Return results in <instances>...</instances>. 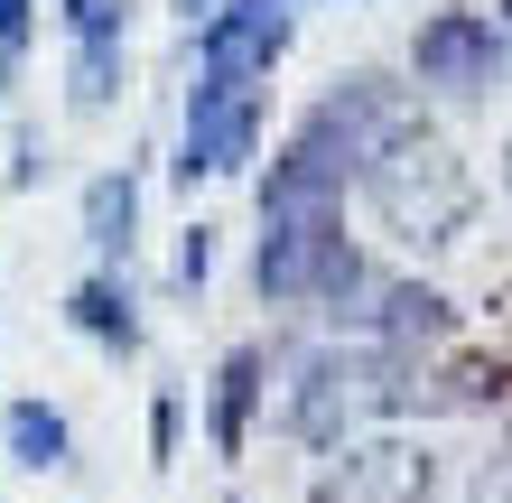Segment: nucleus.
I'll list each match as a JSON object with an SVG mask.
<instances>
[{"mask_svg": "<svg viewBox=\"0 0 512 503\" xmlns=\"http://www.w3.org/2000/svg\"><path fill=\"white\" fill-rule=\"evenodd\" d=\"M354 196L373 205V224H382L401 252H447V243H466L475 205H485L466 150L429 122V112H401V122L373 140V159H364V177H354Z\"/></svg>", "mask_w": 512, "mask_h": 503, "instance_id": "f257e3e1", "label": "nucleus"}, {"mask_svg": "<svg viewBox=\"0 0 512 503\" xmlns=\"http://www.w3.org/2000/svg\"><path fill=\"white\" fill-rule=\"evenodd\" d=\"M401 112H410V94L391 75H373V66L336 75L308 112H298V131L280 140V159L261 168V215H280V205H345L354 177H364V159H373V140L401 122Z\"/></svg>", "mask_w": 512, "mask_h": 503, "instance_id": "f03ea898", "label": "nucleus"}, {"mask_svg": "<svg viewBox=\"0 0 512 503\" xmlns=\"http://www.w3.org/2000/svg\"><path fill=\"white\" fill-rule=\"evenodd\" d=\"M419 401H438L429 382H419V364L364 345V336H326V345L280 364V429L298 448H317V457L345 448V438H364L391 410H419Z\"/></svg>", "mask_w": 512, "mask_h": 503, "instance_id": "7ed1b4c3", "label": "nucleus"}, {"mask_svg": "<svg viewBox=\"0 0 512 503\" xmlns=\"http://www.w3.org/2000/svg\"><path fill=\"white\" fill-rule=\"evenodd\" d=\"M373 261L364 243L345 233V205H280V215H261V243H252V289L261 308H317L354 327V308L373 299Z\"/></svg>", "mask_w": 512, "mask_h": 503, "instance_id": "20e7f679", "label": "nucleus"}, {"mask_svg": "<svg viewBox=\"0 0 512 503\" xmlns=\"http://www.w3.org/2000/svg\"><path fill=\"white\" fill-rule=\"evenodd\" d=\"M270 140V84H224L196 75L187 84V122H177V187H205V177H243Z\"/></svg>", "mask_w": 512, "mask_h": 503, "instance_id": "39448f33", "label": "nucleus"}, {"mask_svg": "<svg viewBox=\"0 0 512 503\" xmlns=\"http://www.w3.org/2000/svg\"><path fill=\"white\" fill-rule=\"evenodd\" d=\"M308 503H438V448L401 429H364L317 457Z\"/></svg>", "mask_w": 512, "mask_h": 503, "instance_id": "423d86ee", "label": "nucleus"}, {"mask_svg": "<svg viewBox=\"0 0 512 503\" xmlns=\"http://www.w3.org/2000/svg\"><path fill=\"white\" fill-rule=\"evenodd\" d=\"M503 66H512V38L485 10H438V19H419V38H410V75H419V94H438V103H494Z\"/></svg>", "mask_w": 512, "mask_h": 503, "instance_id": "0eeeda50", "label": "nucleus"}, {"mask_svg": "<svg viewBox=\"0 0 512 503\" xmlns=\"http://www.w3.org/2000/svg\"><path fill=\"white\" fill-rule=\"evenodd\" d=\"M298 38L289 10H270V0H224V10L196 19V75H224V84H270L280 75V56Z\"/></svg>", "mask_w": 512, "mask_h": 503, "instance_id": "6e6552de", "label": "nucleus"}, {"mask_svg": "<svg viewBox=\"0 0 512 503\" xmlns=\"http://www.w3.org/2000/svg\"><path fill=\"white\" fill-rule=\"evenodd\" d=\"M354 336L364 345H382V354H429V345H447L457 336V299H447L438 280H401V271H382L373 280V299L354 308Z\"/></svg>", "mask_w": 512, "mask_h": 503, "instance_id": "1a4fd4ad", "label": "nucleus"}, {"mask_svg": "<svg viewBox=\"0 0 512 503\" xmlns=\"http://www.w3.org/2000/svg\"><path fill=\"white\" fill-rule=\"evenodd\" d=\"M66 327L84 336V345H103L112 364H131V354L149 345V317H140V289H131V271H84L75 289H66Z\"/></svg>", "mask_w": 512, "mask_h": 503, "instance_id": "9d476101", "label": "nucleus"}, {"mask_svg": "<svg viewBox=\"0 0 512 503\" xmlns=\"http://www.w3.org/2000/svg\"><path fill=\"white\" fill-rule=\"evenodd\" d=\"M261 401H270V345H233L224 364H215V382H205V448H215V457H243Z\"/></svg>", "mask_w": 512, "mask_h": 503, "instance_id": "9b49d317", "label": "nucleus"}, {"mask_svg": "<svg viewBox=\"0 0 512 503\" xmlns=\"http://www.w3.org/2000/svg\"><path fill=\"white\" fill-rule=\"evenodd\" d=\"M84 243H94L103 271H131V243H140V168H94L84 177Z\"/></svg>", "mask_w": 512, "mask_h": 503, "instance_id": "f8f14e48", "label": "nucleus"}, {"mask_svg": "<svg viewBox=\"0 0 512 503\" xmlns=\"http://www.w3.org/2000/svg\"><path fill=\"white\" fill-rule=\"evenodd\" d=\"M122 75H131V38H66V112L75 122H103L122 103Z\"/></svg>", "mask_w": 512, "mask_h": 503, "instance_id": "ddd939ff", "label": "nucleus"}, {"mask_svg": "<svg viewBox=\"0 0 512 503\" xmlns=\"http://www.w3.org/2000/svg\"><path fill=\"white\" fill-rule=\"evenodd\" d=\"M0 448H10V466H66V448H75V429H66V410L56 401H10L0 410Z\"/></svg>", "mask_w": 512, "mask_h": 503, "instance_id": "4468645a", "label": "nucleus"}, {"mask_svg": "<svg viewBox=\"0 0 512 503\" xmlns=\"http://www.w3.org/2000/svg\"><path fill=\"white\" fill-rule=\"evenodd\" d=\"M38 10H47V0H0V94H19V75H28V47H38Z\"/></svg>", "mask_w": 512, "mask_h": 503, "instance_id": "2eb2a0df", "label": "nucleus"}, {"mask_svg": "<svg viewBox=\"0 0 512 503\" xmlns=\"http://www.w3.org/2000/svg\"><path fill=\"white\" fill-rule=\"evenodd\" d=\"M177 438H187V392L159 382V401H149V466H177Z\"/></svg>", "mask_w": 512, "mask_h": 503, "instance_id": "dca6fc26", "label": "nucleus"}, {"mask_svg": "<svg viewBox=\"0 0 512 503\" xmlns=\"http://www.w3.org/2000/svg\"><path fill=\"white\" fill-rule=\"evenodd\" d=\"M205 280H215V224H187V243H177V289L196 299Z\"/></svg>", "mask_w": 512, "mask_h": 503, "instance_id": "f3484780", "label": "nucleus"}, {"mask_svg": "<svg viewBox=\"0 0 512 503\" xmlns=\"http://www.w3.org/2000/svg\"><path fill=\"white\" fill-rule=\"evenodd\" d=\"M457 503H512V438H503V448H485V466L466 476Z\"/></svg>", "mask_w": 512, "mask_h": 503, "instance_id": "a211bd4d", "label": "nucleus"}, {"mask_svg": "<svg viewBox=\"0 0 512 503\" xmlns=\"http://www.w3.org/2000/svg\"><path fill=\"white\" fill-rule=\"evenodd\" d=\"M38 177H47V140L19 122V131H10V187H38Z\"/></svg>", "mask_w": 512, "mask_h": 503, "instance_id": "6ab92c4d", "label": "nucleus"}, {"mask_svg": "<svg viewBox=\"0 0 512 503\" xmlns=\"http://www.w3.org/2000/svg\"><path fill=\"white\" fill-rule=\"evenodd\" d=\"M177 10H187V28H196V19H205V10H224V0H177Z\"/></svg>", "mask_w": 512, "mask_h": 503, "instance_id": "aec40b11", "label": "nucleus"}, {"mask_svg": "<svg viewBox=\"0 0 512 503\" xmlns=\"http://www.w3.org/2000/svg\"><path fill=\"white\" fill-rule=\"evenodd\" d=\"M494 28H503V38H512V0H494Z\"/></svg>", "mask_w": 512, "mask_h": 503, "instance_id": "412c9836", "label": "nucleus"}, {"mask_svg": "<svg viewBox=\"0 0 512 503\" xmlns=\"http://www.w3.org/2000/svg\"><path fill=\"white\" fill-rule=\"evenodd\" d=\"M503 205H512V140H503Z\"/></svg>", "mask_w": 512, "mask_h": 503, "instance_id": "4be33fe9", "label": "nucleus"}, {"mask_svg": "<svg viewBox=\"0 0 512 503\" xmlns=\"http://www.w3.org/2000/svg\"><path fill=\"white\" fill-rule=\"evenodd\" d=\"M270 10H289V19H298V10H308V0H270Z\"/></svg>", "mask_w": 512, "mask_h": 503, "instance_id": "5701e85b", "label": "nucleus"}, {"mask_svg": "<svg viewBox=\"0 0 512 503\" xmlns=\"http://www.w3.org/2000/svg\"><path fill=\"white\" fill-rule=\"evenodd\" d=\"M0 457H10V448H0Z\"/></svg>", "mask_w": 512, "mask_h": 503, "instance_id": "b1692460", "label": "nucleus"}]
</instances>
